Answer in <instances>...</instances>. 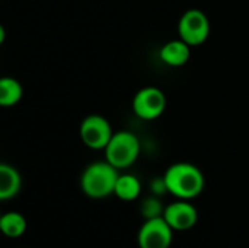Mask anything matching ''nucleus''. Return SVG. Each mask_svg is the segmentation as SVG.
I'll return each mask as SVG.
<instances>
[{"instance_id":"f257e3e1","label":"nucleus","mask_w":249,"mask_h":248,"mask_svg":"<svg viewBox=\"0 0 249 248\" xmlns=\"http://www.w3.org/2000/svg\"><path fill=\"white\" fill-rule=\"evenodd\" d=\"M165 190L181 200H191L201 194L204 189V175L198 167L188 162L171 165L163 175Z\"/></svg>"},{"instance_id":"f03ea898","label":"nucleus","mask_w":249,"mask_h":248,"mask_svg":"<svg viewBox=\"0 0 249 248\" xmlns=\"http://www.w3.org/2000/svg\"><path fill=\"white\" fill-rule=\"evenodd\" d=\"M118 177V170L108 161L93 162L83 171L80 177V187L88 197L104 199L114 194Z\"/></svg>"},{"instance_id":"7ed1b4c3","label":"nucleus","mask_w":249,"mask_h":248,"mask_svg":"<svg viewBox=\"0 0 249 248\" xmlns=\"http://www.w3.org/2000/svg\"><path fill=\"white\" fill-rule=\"evenodd\" d=\"M105 158L117 170L131 167L140 155V142L136 134L130 132H117L107 145Z\"/></svg>"},{"instance_id":"20e7f679","label":"nucleus","mask_w":249,"mask_h":248,"mask_svg":"<svg viewBox=\"0 0 249 248\" xmlns=\"http://www.w3.org/2000/svg\"><path fill=\"white\" fill-rule=\"evenodd\" d=\"M179 38L191 47L203 44L210 35V20L200 9H190L184 12L178 22Z\"/></svg>"},{"instance_id":"39448f33","label":"nucleus","mask_w":249,"mask_h":248,"mask_svg":"<svg viewBox=\"0 0 249 248\" xmlns=\"http://www.w3.org/2000/svg\"><path fill=\"white\" fill-rule=\"evenodd\" d=\"M80 139L82 142L95 151L105 149L112 137V129L109 121L98 114H92L83 118L80 123Z\"/></svg>"},{"instance_id":"423d86ee","label":"nucleus","mask_w":249,"mask_h":248,"mask_svg":"<svg viewBox=\"0 0 249 248\" xmlns=\"http://www.w3.org/2000/svg\"><path fill=\"white\" fill-rule=\"evenodd\" d=\"M174 237V229L168 225L163 216L149 218L140 228L137 243L140 248H169Z\"/></svg>"},{"instance_id":"0eeeda50","label":"nucleus","mask_w":249,"mask_h":248,"mask_svg":"<svg viewBox=\"0 0 249 248\" xmlns=\"http://www.w3.org/2000/svg\"><path fill=\"white\" fill-rule=\"evenodd\" d=\"M166 108L165 94L155 86H147L140 89L133 99V110L136 115L142 120L150 121L158 118Z\"/></svg>"},{"instance_id":"6e6552de","label":"nucleus","mask_w":249,"mask_h":248,"mask_svg":"<svg viewBox=\"0 0 249 248\" xmlns=\"http://www.w3.org/2000/svg\"><path fill=\"white\" fill-rule=\"evenodd\" d=\"M162 216L168 222V225L178 232L191 229L198 221L197 209L188 200H181V199L178 202L168 205Z\"/></svg>"},{"instance_id":"1a4fd4ad","label":"nucleus","mask_w":249,"mask_h":248,"mask_svg":"<svg viewBox=\"0 0 249 248\" xmlns=\"http://www.w3.org/2000/svg\"><path fill=\"white\" fill-rule=\"evenodd\" d=\"M160 60L172 67H179L184 66L191 56V45L187 44L184 39H172L166 44L159 51Z\"/></svg>"},{"instance_id":"9d476101","label":"nucleus","mask_w":249,"mask_h":248,"mask_svg":"<svg viewBox=\"0 0 249 248\" xmlns=\"http://www.w3.org/2000/svg\"><path fill=\"white\" fill-rule=\"evenodd\" d=\"M22 186V180L16 168L7 164L0 165V200L6 202L13 199Z\"/></svg>"},{"instance_id":"9b49d317","label":"nucleus","mask_w":249,"mask_h":248,"mask_svg":"<svg viewBox=\"0 0 249 248\" xmlns=\"http://www.w3.org/2000/svg\"><path fill=\"white\" fill-rule=\"evenodd\" d=\"M142 191V184L140 180L131 174H120L117 184H115V190L114 194L124 200V202H133L140 196Z\"/></svg>"},{"instance_id":"f8f14e48","label":"nucleus","mask_w":249,"mask_h":248,"mask_svg":"<svg viewBox=\"0 0 249 248\" xmlns=\"http://www.w3.org/2000/svg\"><path fill=\"white\" fill-rule=\"evenodd\" d=\"M0 231L9 238L22 237L26 231V219L22 213L7 212L0 218Z\"/></svg>"},{"instance_id":"ddd939ff","label":"nucleus","mask_w":249,"mask_h":248,"mask_svg":"<svg viewBox=\"0 0 249 248\" xmlns=\"http://www.w3.org/2000/svg\"><path fill=\"white\" fill-rule=\"evenodd\" d=\"M23 95L22 85L13 77H1L0 79V105L13 107L20 101Z\"/></svg>"},{"instance_id":"4468645a","label":"nucleus","mask_w":249,"mask_h":248,"mask_svg":"<svg viewBox=\"0 0 249 248\" xmlns=\"http://www.w3.org/2000/svg\"><path fill=\"white\" fill-rule=\"evenodd\" d=\"M3 39H4V28L0 25V42H3Z\"/></svg>"}]
</instances>
